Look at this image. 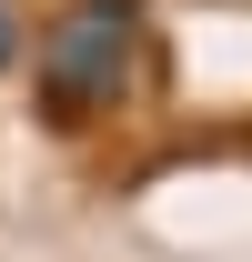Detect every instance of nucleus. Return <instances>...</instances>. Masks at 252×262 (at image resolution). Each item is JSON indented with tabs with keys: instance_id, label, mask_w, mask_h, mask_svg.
Returning <instances> with one entry per match:
<instances>
[{
	"instance_id": "nucleus-2",
	"label": "nucleus",
	"mask_w": 252,
	"mask_h": 262,
	"mask_svg": "<svg viewBox=\"0 0 252 262\" xmlns=\"http://www.w3.org/2000/svg\"><path fill=\"white\" fill-rule=\"evenodd\" d=\"M20 61V10H10V0H0V71Z\"/></svg>"
},
{
	"instance_id": "nucleus-1",
	"label": "nucleus",
	"mask_w": 252,
	"mask_h": 262,
	"mask_svg": "<svg viewBox=\"0 0 252 262\" xmlns=\"http://www.w3.org/2000/svg\"><path fill=\"white\" fill-rule=\"evenodd\" d=\"M152 61V10L141 0H61L40 31V121H101L141 91Z\"/></svg>"
}]
</instances>
